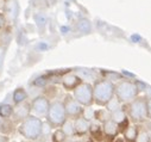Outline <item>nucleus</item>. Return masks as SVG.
I'll return each instance as SVG.
<instances>
[{
	"mask_svg": "<svg viewBox=\"0 0 151 142\" xmlns=\"http://www.w3.org/2000/svg\"><path fill=\"white\" fill-rule=\"evenodd\" d=\"M18 131L24 138H26L29 141H35L42 136L43 122L40 117L30 115L29 117H26L24 121H22L19 123Z\"/></svg>",
	"mask_w": 151,
	"mask_h": 142,
	"instance_id": "obj_1",
	"label": "nucleus"
},
{
	"mask_svg": "<svg viewBox=\"0 0 151 142\" xmlns=\"http://www.w3.org/2000/svg\"><path fill=\"white\" fill-rule=\"evenodd\" d=\"M114 96V84L108 79H101L93 85V99L99 106H105L107 101Z\"/></svg>",
	"mask_w": 151,
	"mask_h": 142,
	"instance_id": "obj_2",
	"label": "nucleus"
},
{
	"mask_svg": "<svg viewBox=\"0 0 151 142\" xmlns=\"http://www.w3.org/2000/svg\"><path fill=\"white\" fill-rule=\"evenodd\" d=\"M138 86L136 83L123 80L114 85V96L122 104H129L131 103L137 96H138Z\"/></svg>",
	"mask_w": 151,
	"mask_h": 142,
	"instance_id": "obj_3",
	"label": "nucleus"
},
{
	"mask_svg": "<svg viewBox=\"0 0 151 142\" xmlns=\"http://www.w3.org/2000/svg\"><path fill=\"white\" fill-rule=\"evenodd\" d=\"M45 117H47L48 124L51 128H54V129L61 128L62 124L68 118L65 110H64V106H63V103L60 100H55V101L50 103L49 110H48V114Z\"/></svg>",
	"mask_w": 151,
	"mask_h": 142,
	"instance_id": "obj_4",
	"label": "nucleus"
},
{
	"mask_svg": "<svg viewBox=\"0 0 151 142\" xmlns=\"http://www.w3.org/2000/svg\"><path fill=\"white\" fill-rule=\"evenodd\" d=\"M127 115L134 124L143 123L146 118V99L137 96L127 104Z\"/></svg>",
	"mask_w": 151,
	"mask_h": 142,
	"instance_id": "obj_5",
	"label": "nucleus"
},
{
	"mask_svg": "<svg viewBox=\"0 0 151 142\" xmlns=\"http://www.w3.org/2000/svg\"><path fill=\"white\" fill-rule=\"evenodd\" d=\"M74 94L73 97L76 99L82 106H92L94 103L93 99V85H91L89 83H81L79 86H76L74 90Z\"/></svg>",
	"mask_w": 151,
	"mask_h": 142,
	"instance_id": "obj_6",
	"label": "nucleus"
},
{
	"mask_svg": "<svg viewBox=\"0 0 151 142\" xmlns=\"http://www.w3.org/2000/svg\"><path fill=\"white\" fill-rule=\"evenodd\" d=\"M62 103H63V106H64V110H65V114H67L68 118L74 120V118L79 117V116H82L83 106L76 99H75L73 96L65 94L64 100Z\"/></svg>",
	"mask_w": 151,
	"mask_h": 142,
	"instance_id": "obj_7",
	"label": "nucleus"
},
{
	"mask_svg": "<svg viewBox=\"0 0 151 142\" xmlns=\"http://www.w3.org/2000/svg\"><path fill=\"white\" fill-rule=\"evenodd\" d=\"M50 106V100L45 96H38L33 98V100L30 103V110L31 115L36 117H45Z\"/></svg>",
	"mask_w": 151,
	"mask_h": 142,
	"instance_id": "obj_8",
	"label": "nucleus"
},
{
	"mask_svg": "<svg viewBox=\"0 0 151 142\" xmlns=\"http://www.w3.org/2000/svg\"><path fill=\"white\" fill-rule=\"evenodd\" d=\"M31 115V110H30V103L29 101H23L18 105H16V108H13V114H12V121L14 123H20L22 121H24L26 117H29Z\"/></svg>",
	"mask_w": 151,
	"mask_h": 142,
	"instance_id": "obj_9",
	"label": "nucleus"
},
{
	"mask_svg": "<svg viewBox=\"0 0 151 142\" xmlns=\"http://www.w3.org/2000/svg\"><path fill=\"white\" fill-rule=\"evenodd\" d=\"M102 131L105 134V138L102 142H112L114 137L118 136V123H116L113 120H108L102 123Z\"/></svg>",
	"mask_w": 151,
	"mask_h": 142,
	"instance_id": "obj_10",
	"label": "nucleus"
},
{
	"mask_svg": "<svg viewBox=\"0 0 151 142\" xmlns=\"http://www.w3.org/2000/svg\"><path fill=\"white\" fill-rule=\"evenodd\" d=\"M89 125H91V122L83 116H79L76 118H74V123H73L74 135H76V136L86 135L89 130Z\"/></svg>",
	"mask_w": 151,
	"mask_h": 142,
	"instance_id": "obj_11",
	"label": "nucleus"
},
{
	"mask_svg": "<svg viewBox=\"0 0 151 142\" xmlns=\"http://www.w3.org/2000/svg\"><path fill=\"white\" fill-rule=\"evenodd\" d=\"M82 83V79L75 73H67L62 77V86L65 91H73Z\"/></svg>",
	"mask_w": 151,
	"mask_h": 142,
	"instance_id": "obj_12",
	"label": "nucleus"
},
{
	"mask_svg": "<svg viewBox=\"0 0 151 142\" xmlns=\"http://www.w3.org/2000/svg\"><path fill=\"white\" fill-rule=\"evenodd\" d=\"M16 130V123L11 118H4L0 121V134L3 135H12Z\"/></svg>",
	"mask_w": 151,
	"mask_h": 142,
	"instance_id": "obj_13",
	"label": "nucleus"
},
{
	"mask_svg": "<svg viewBox=\"0 0 151 142\" xmlns=\"http://www.w3.org/2000/svg\"><path fill=\"white\" fill-rule=\"evenodd\" d=\"M89 134H91V137L93 140H95L96 142H102L104 138H105V134L102 131V127H100L99 124H92L89 125Z\"/></svg>",
	"mask_w": 151,
	"mask_h": 142,
	"instance_id": "obj_14",
	"label": "nucleus"
},
{
	"mask_svg": "<svg viewBox=\"0 0 151 142\" xmlns=\"http://www.w3.org/2000/svg\"><path fill=\"white\" fill-rule=\"evenodd\" d=\"M138 128L134 125H129L122 134H123V138L125 142H134L136 141V137L138 135Z\"/></svg>",
	"mask_w": 151,
	"mask_h": 142,
	"instance_id": "obj_15",
	"label": "nucleus"
},
{
	"mask_svg": "<svg viewBox=\"0 0 151 142\" xmlns=\"http://www.w3.org/2000/svg\"><path fill=\"white\" fill-rule=\"evenodd\" d=\"M27 99V92L25 88L23 87H18L13 91L12 93V100H13V104L14 105H18L23 101H25Z\"/></svg>",
	"mask_w": 151,
	"mask_h": 142,
	"instance_id": "obj_16",
	"label": "nucleus"
},
{
	"mask_svg": "<svg viewBox=\"0 0 151 142\" xmlns=\"http://www.w3.org/2000/svg\"><path fill=\"white\" fill-rule=\"evenodd\" d=\"M93 118H95L100 123H104V122L111 120V112L107 109H99V110H95L94 111Z\"/></svg>",
	"mask_w": 151,
	"mask_h": 142,
	"instance_id": "obj_17",
	"label": "nucleus"
},
{
	"mask_svg": "<svg viewBox=\"0 0 151 142\" xmlns=\"http://www.w3.org/2000/svg\"><path fill=\"white\" fill-rule=\"evenodd\" d=\"M13 114V106L11 104H1L0 105V120L11 118Z\"/></svg>",
	"mask_w": 151,
	"mask_h": 142,
	"instance_id": "obj_18",
	"label": "nucleus"
},
{
	"mask_svg": "<svg viewBox=\"0 0 151 142\" xmlns=\"http://www.w3.org/2000/svg\"><path fill=\"white\" fill-rule=\"evenodd\" d=\"M122 103L113 96L108 101H107V104L105 105L106 106V109L109 111V112H114V111H117V110H119L120 108H122V105H120Z\"/></svg>",
	"mask_w": 151,
	"mask_h": 142,
	"instance_id": "obj_19",
	"label": "nucleus"
},
{
	"mask_svg": "<svg viewBox=\"0 0 151 142\" xmlns=\"http://www.w3.org/2000/svg\"><path fill=\"white\" fill-rule=\"evenodd\" d=\"M67 135L61 128H56V130L51 135V142H65Z\"/></svg>",
	"mask_w": 151,
	"mask_h": 142,
	"instance_id": "obj_20",
	"label": "nucleus"
},
{
	"mask_svg": "<svg viewBox=\"0 0 151 142\" xmlns=\"http://www.w3.org/2000/svg\"><path fill=\"white\" fill-rule=\"evenodd\" d=\"M125 117H126V115H125V108H120L119 110H117L114 112H111V120H113L116 123H119Z\"/></svg>",
	"mask_w": 151,
	"mask_h": 142,
	"instance_id": "obj_21",
	"label": "nucleus"
},
{
	"mask_svg": "<svg viewBox=\"0 0 151 142\" xmlns=\"http://www.w3.org/2000/svg\"><path fill=\"white\" fill-rule=\"evenodd\" d=\"M61 129L64 131V134H65L67 136H71V135H74V128H73V123H71L70 121H68V118H67V120H65V122L62 124Z\"/></svg>",
	"mask_w": 151,
	"mask_h": 142,
	"instance_id": "obj_22",
	"label": "nucleus"
},
{
	"mask_svg": "<svg viewBox=\"0 0 151 142\" xmlns=\"http://www.w3.org/2000/svg\"><path fill=\"white\" fill-rule=\"evenodd\" d=\"M134 142H150V134L145 130L138 131V135H137Z\"/></svg>",
	"mask_w": 151,
	"mask_h": 142,
	"instance_id": "obj_23",
	"label": "nucleus"
},
{
	"mask_svg": "<svg viewBox=\"0 0 151 142\" xmlns=\"http://www.w3.org/2000/svg\"><path fill=\"white\" fill-rule=\"evenodd\" d=\"M56 93H57V88L54 87V86H51V87H47L45 91H44V96H45L48 99H49V98H55Z\"/></svg>",
	"mask_w": 151,
	"mask_h": 142,
	"instance_id": "obj_24",
	"label": "nucleus"
},
{
	"mask_svg": "<svg viewBox=\"0 0 151 142\" xmlns=\"http://www.w3.org/2000/svg\"><path fill=\"white\" fill-rule=\"evenodd\" d=\"M129 125H130V121H129L127 117H125L123 121H120V122L118 123V130H119V133H123Z\"/></svg>",
	"mask_w": 151,
	"mask_h": 142,
	"instance_id": "obj_25",
	"label": "nucleus"
},
{
	"mask_svg": "<svg viewBox=\"0 0 151 142\" xmlns=\"http://www.w3.org/2000/svg\"><path fill=\"white\" fill-rule=\"evenodd\" d=\"M146 118L151 120V98L146 99Z\"/></svg>",
	"mask_w": 151,
	"mask_h": 142,
	"instance_id": "obj_26",
	"label": "nucleus"
},
{
	"mask_svg": "<svg viewBox=\"0 0 151 142\" xmlns=\"http://www.w3.org/2000/svg\"><path fill=\"white\" fill-rule=\"evenodd\" d=\"M6 25V17L3 12H0V30H3Z\"/></svg>",
	"mask_w": 151,
	"mask_h": 142,
	"instance_id": "obj_27",
	"label": "nucleus"
},
{
	"mask_svg": "<svg viewBox=\"0 0 151 142\" xmlns=\"http://www.w3.org/2000/svg\"><path fill=\"white\" fill-rule=\"evenodd\" d=\"M0 142H10V137L7 135L0 134Z\"/></svg>",
	"mask_w": 151,
	"mask_h": 142,
	"instance_id": "obj_28",
	"label": "nucleus"
},
{
	"mask_svg": "<svg viewBox=\"0 0 151 142\" xmlns=\"http://www.w3.org/2000/svg\"><path fill=\"white\" fill-rule=\"evenodd\" d=\"M112 142H125L123 137H114V140H113Z\"/></svg>",
	"mask_w": 151,
	"mask_h": 142,
	"instance_id": "obj_29",
	"label": "nucleus"
},
{
	"mask_svg": "<svg viewBox=\"0 0 151 142\" xmlns=\"http://www.w3.org/2000/svg\"><path fill=\"white\" fill-rule=\"evenodd\" d=\"M33 142H45L44 140H42V138H37V140H35Z\"/></svg>",
	"mask_w": 151,
	"mask_h": 142,
	"instance_id": "obj_30",
	"label": "nucleus"
},
{
	"mask_svg": "<svg viewBox=\"0 0 151 142\" xmlns=\"http://www.w3.org/2000/svg\"><path fill=\"white\" fill-rule=\"evenodd\" d=\"M87 142H96V141H95V140H93V138H92V137H91V138H89V140H88V141H87Z\"/></svg>",
	"mask_w": 151,
	"mask_h": 142,
	"instance_id": "obj_31",
	"label": "nucleus"
},
{
	"mask_svg": "<svg viewBox=\"0 0 151 142\" xmlns=\"http://www.w3.org/2000/svg\"><path fill=\"white\" fill-rule=\"evenodd\" d=\"M150 136H151V128H150Z\"/></svg>",
	"mask_w": 151,
	"mask_h": 142,
	"instance_id": "obj_32",
	"label": "nucleus"
}]
</instances>
